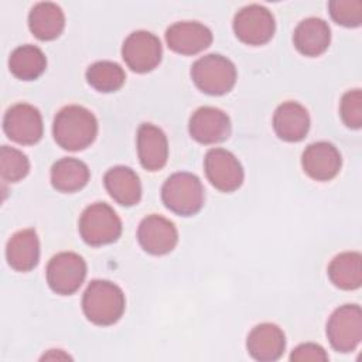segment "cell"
<instances>
[{
  "label": "cell",
  "mask_w": 362,
  "mask_h": 362,
  "mask_svg": "<svg viewBox=\"0 0 362 362\" xmlns=\"http://www.w3.org/2000/svg\"><path fill=\"white\" fill-rule=\"evenodd\" d=\"M52 134L59 147L69 151L83 150L96 139L98 120L86 107L69 105L57 113Z\"/></svg>",
  "instance_id": "obj_1"
},
{
  "label": "cell",
  "mask_w": 362,
  "mask_h": 362,
  "mask_svg": "<svg viewBox=\"0 0 362 362\" xmlns=\"http://www.w3.org/2000/svg\"><path fill=\"white\" fill-rule=\"evenodd\" d=\"M126 298L122 288L109 280H93L82 297L85 317L96 325H112L124 313Z\"/></svg>",
  "instance_id": "obj_2"
},
{
  "label": "cell",
  "mask_w": 362,
  "mask_h": 362,
  "mask_svg": "<svg viewBox=\"0 0 362 362\" xmlns=\"http://www.w3.org/2000/svg\"><path fill=\"white\" fill-rule=\"evenodd\" d=\"M164 205L181 216L195 215L204 205V187L199 178L191 173H175L170 175L163 188Z\"/></svg>",
  "instance_id": "obj_3"
},
{
  "label": "cell",
  "mask_w": 362,
  "mask_h": 362,
  "mask_svg": "<svg viewBox=\"0 0 362 362\" xmlns=\"http://www.w3.org/2000/svg\"><path fill=\"white\" fill-rule=\"evenodd\" d=\"M191 78L204 93L223 95L228 93L236 82V68L226 57L208 54L194 62Z\"/></svg>",
  "instance_id": "obj_4"
},
{
  "label": "cell",
  "mask_w": 362,
  "mask_h": 362,
  "mask_svg": "<svg viewBox=\"0 0 362 362\" xmlns=\"http://www.w3.org/2000/svg\"><path fill=\"white\" fill-rule=\"evenodd\" d=\"M122 221L112 206L95 202L86 206L79 218V235L90 246H102L119 239Z\"/></svg>",
  "instance_id": "obj_5"
},
{
  "label": "cell",
  "mask_w": 362,
  "mask_h": 362,
  "mask_svg": "<svg viewBox=\"0 0 362 362\" xmlns=\"http://www.w3.org/2000/svg\"><path fill=\"white\" fill-rule=\"evenodd\" d=\"M327 337L338 352L354 351L362 339V311L356 304L338 307L327 322Z\"/></svg>",
  "instance_id": "obj_6"
},
{
  "label": "cell",
  "mask_w": 362,
  "mask_h": 362,
  "mask_svg": "<svg viewBox=\"0 0 362 362\" xmlns=\"http://www.w3.org/2000/svg\"><path fill=\"white\" fill-rule=\"evenodd\" d=\"M45 274L52 291L61 296H69L82 286L86 277V263L74 252H61L51 257Z\"/></svg>",
  "instance_id": "obj_7"
},
{
  "label": "cell",
  "mask_w": 362,
  "mask_h": 362,
  "mask_svg": "<svg viewBox=\"0 0 362 362\" xmlns=\"http://www.w3.org/2000/svg\"><path fill=\"white\" fill-rule=\"evenodd\" d=\"M276 23L272 11L260 4L242 7L233 18L236 37L247 45H262L272 40Z\"/></svg>",
  "instance_id": "obj_8"
},
{
  "label": "cell",
  "mask_w": 362,
  "mask_h": 362,
  "mask_svg": "<svg viewBox=\"0 0 362 362\" xmlns=\"http://www.w3.org/2000/svg\"><path fill=\"white\" fill-rule=\"evenodd\" d=\"M161 42L150 31L139 30L127 35L122 47V57L126 65L139 74L153 71L161 61Z\"/></svg>",
  "instance_id": "obj_9"
},
{
  "label": "cell",
  "mask_w": 362,
  "mask_h": 362,
  "mask_svg": "<svg viewBox=\"0 0 362 362\" xmlns=\"http://www.w3.org/2000/svg\"><path fill=\"white\" fill-rule=\"evenodd\" d=\"M208 181L222 192L236 191L243 182V168L239 160L225 148H211L204 158Z\"/></svg>",
  "instance_id": "obj_10"
},
{
  "label": "cell",
  "mask_w": 362,
  "mask_h": 362,
  "mask_svg": "<svg viewBox=\"0 0 362 362\" xmlns=\"http://www.w3.org/2000/svg\"><path fill=\"white\" fill-rule=\"evenodd\" d=\"M3 129L8 139L18 144H35L42 137V117L28 103L13 105L4 115Z\"/></svg>",
  "instance_id": "obj_11"
},
{
  "label": "cell",
  "mask_w": 362,
  "mask_h": 362,
  "mask_svg": "<svg viewBox=\"0 0 362 362\" xmlns=\"http://www.w3.org/2000/svg\"><path fill=\"white\" fill-rule=\"evenodd\" d=\"M137 239L147 253L161 256L175 247L178 232L170 219L153 214L141 219L137 229Z\"/></svg>",
  "instance_id": "obj_12"
},
{
  "label": "cell",
  "mask_w": 362,
  "mask_h": 362,
  "mask_svg": "<svg viewBox=\"0 0 362 362\" xmlns=\"http://www.w3.org/2000/svg\"><path fill=\"white\" fill-rule=\"evenodd\" d=\"M189 134L201 144H216L226 140L230 134L229 116L212 106L197 109L189 119Z\"/></svg>",
  "instance_id": "obj_13"
},
{
  "label": "cell",
  "mask_w": 362,
  "mask_h": 362,
  "mask_svg": "<svg viewBox=\"0 0 362 362\" xmlns=\"http://www.w3.org/2000/svg\"><path fill=\"white\" fill-rule=\"evenodd\" d=\"M165 41L174 52L194 55L211 45L212 33L198 21H178L167 28Z\"/></svg>",
  "instance_id": "obj_14"
},
{
  "label": "cell",
  "mask_w": 362,
  "mask_h": 362,
  "mask_svg": "<svg viewBox=\"0 0 362 362\" xmlns=\"http://www.w3.org/2000/svg\"><path fill=\"white\" fill-rule=\"evenodd\" d=\"M342 158L337 147L328 141L311 143L301 156L304 173L315 181H329L341 170Z\"/></svg>",
  "instance_id": "obj_15"
},
{
  "label": "cell",
  "mask_w": 362,
  "mask_h": 362,
  "mask_svg": "<svg viewBox=\"0 0 362 362\" xmlns=\"http://www.w3.org/2000/svg\"><path fill=\"white\" fill-rule=\"evenodd\" d=\"M137 156L141 167L148 171H158L165 165L168 158V143L160 127L151 123H143L139 127Z\"/></svg>",
  "instance_id": "obj_16"
},
{
  "label": "cell",
  "mask_w": 362,
  "mask_h": 362,
  "mask_svg": "<svg viewBox=\"0 0 362 362\" xmlns=\"http://www.w3.org/2000/svg\"><path fill=\"white\" fill-rule=\"evenodd\" d=\"M247 352L260 362L277 361L286 348V337L280 327L272 322L256 325L247 335Z\"/></svg>",
  "instance_id": "obj_17"
},
{
  "label": "cell",
  "mask_w": 362,
  "mask_h": 362,
  "mask_svg": "<svg viewBox=\"0 0 362 362\" xmlns=\"http://www.w3.org/2000/svg\"><path fill=\"white\" fill-rule=\"evenodd\" d=\"M273 129L284 141H300L310 130V115L298 102H284L273 115Z\"/></svg>",
  "instance_id": "obj_18"
},
{
  "label": "cell",
  "mask_w": 362,
  "mask_h": 362,
  "mask_svg": "<svg viewBox=\"0 0 362 362\" xmlns=\"http://www.w3.org/2000/svg\"><path fill=\"white\" fill-rule=\"evenodd\" d=\"M293 41L298 52L305 57H318L324 54L331 42V30L325 20L308 17L298 23L294 30Z\"/></svg>",
  "instance_id": "obj_19"
},
{
  "label": "cell",
  "mask_w": 362,
  "mask_h": 362,
  "mask_svg": "<svg viewBox=\"0 0 362 362\" xmlns=\"http://www.w3.org/2000/svg\"><path fill=\"white\" fill-rule=\"evenodd\" d=\"M7 263L17 272L33 270L40 260V240L34 229L16 232L6 246Z\"/></svg>",
  "instance_id": "obj_20"
},
{
  "label": "cell",
  "mask_w": 362,
  "mask_h": 362,
  "mask_svg": "<svg viewBox=\"0 0 362 362\" xmlns=\"http://www.w3.org/2000/svg\"><path fill=\"white\" fill-rule=\"evenodd\" d=\"M109 195L123 206H133L141 198V184L139 175L129 167L116 165L106 171L103 177Z\"/></svg>",
  "instance_id": "obj_21"
},
{
  "label": "cell",
  "mask_w": 362,
  "mask_h": 362,
  "mask_svg": "<svg viewBox=\"0 0 362 362\" xmlns=\"http://www.w3.org/2000/svg\"><path fill=\"white\" fill-rule=\"evenodd\" d=\"M28 27L38 40H55L65 27L64 11L58 4L51 1L37 3L28 14Z\"/></svg>",
  "instance_id": "obj_22"
},
{
  "label": "cell",
  "mask_w": 362,
  "mask_h": 362,
  "mask_svg": "<svg viewBox=\"0 0 362 362\" xmlns=\"http://www.w3.org/2000/svg\"><path fill=\"white\" fill-rule=\"evenodd\" d=\"M89 181L88 165L74 157H64L54 163L51 168V184L57 191L75 192L82 189Z\"/></svg>",
  "instance_id": "obj_23"
},
{
  "label": "cell",
  "mask_w": 362,
  "mask_h": 362,
  "mask_svg": "<svg viewBox=\"0 0 362 362\" xmlns=\"http://www.w3.org/2000/svg\"><path fill=\"white\" fill-rule=\"evenodd\" d=\"M331 283L341 290H355L362 283V256L358 252H342L328 266Z\"/></svg>",
  "instance_id": "obj_24"
},
{
  "label": "cell",
  "mask_w": 362,
  "mask_h": 362,
  "mask_svg": "<svg viewBox=\"0 0 362 362\" xmlns=\"http://www.w3.org/2000/svg\"><path fill=\"white\" fill-rule=\"evenodd\" d=\"M47 66V58L44 52L31 44L17 47L10 58V72L21 81H34L42 75Z\"/></svg>",
  "instance_id": "obj_25"
},
{
  "label": "cell",
  "mask_w": 362,
  "mask_h": 362,
  "mask_svg": "<svg viewBox=\"0 0 362 362\" xmlns=\"http://www.w3.org/2000/svg\"><path fill=\"white\" fill-rule=\"evenodd\" d=\"M88 83L98 92L109 93L120 89L126 81L123 68L112 61H98L86 69Z\"/></svg>",
  "instance_id": "obj_26"
},
{
  "label": "cell",
  "mask_w": 362,
  "mask_h": 362,
  "mask_svg": "<svg viewBox=\"0 0 362 362\" xmlns=\"http://www.w3.org/2000/svg\"><path fill=\"white\" fill-rule=\"evenodd\" d=\"M30 171V161L27 156L10 146H3L0 150V173L7 182H17L23 180Z\"/></svg>",
  "instance_id": "obj_27"
},
{
  "label": "cell",
  "mask_w": 362,
  "mask_h": 362,
  "mask_svg": "<svg viewBox=\"0 0 362 362\" xmlns=\"http://www.w3.org/2000/svg\"><path fill=\"white\" fill-rule=\"evenodd\" d=\"M332 20L344 27H359L362 23L361 0H332L328 3Z\"/></svg>",
  "instance_id": "obj_28"
},
{
  "label": "cell",
  "mask_w": 362,
  "mask_h": 362,
  "mask_svg": "<svg viewBox=\"0 0 362 362\" xmlns=\"http://www.w3.org/2000/svg\"><path fill=\"white\" fill-rule=\"evenodd\" d=\"M339 115L342 122L351 129L362 126V92L352 89L344 93L339 105Z\"/></svg>",
  "instance_id": "obj_29"
},
{
  "label": "cell",
  "mask_w": 362,
  "mask_h": 362,
  "mask_svg": "<svg viewBox=\"0 0 362 362\" xmlns=\"http://www.w3.org/2000/svg\"><path fill=\"white\" fill-rule=\"evenodd\" d=\"M290 361L294 362H324L328 361V354L325 352V349L318 345V344H313V342H307V344H301L298 346H296L293 349V352L290 354Z\"/></svg>",
  "instance_id": "obj_30"
},
{
  "label": "cell",
  "mask_w": 362,
  "mask_h": 362,
  "mask_svg": "<svg viewBox=\"0 0 362 362\" xmlns=\"http://www.w3.org/2000/svg\"><path fill=\"white\" fill-rule=\"evenodd\" d=\"M62 361V359H71V356L68 354H65L61 349H51L47 354H44L41 356V361Z\"/></svg>",
  "instance_id": "obj_31"
}]
</instances>
